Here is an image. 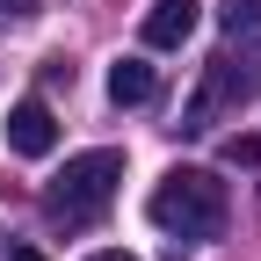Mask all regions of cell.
I'll list each match as a JSON object with an SVG mask.
<instances>
[{
  "mask_svg": "<svg viewBox=\"0 0 261 261\" xmlns=\"http://www.w3.org/2000/svg\"><path fill=\"white\" fill-rule=\"evenodd\" d=\"M87 261H130V254H116V247H109V254H87Z\"/></svg>",
  "mask_w": 261,
  "mask_h": 261,
  "instance_id": "cell-10",
  "label": "cell"
},
{
  "mask_svg": "<svg viewBox=\"0 0 261 261\" xmlns=\"http://www.w3.org/2000/svg\"><path fill=\"white\" fill-rule=\"evenodd\" d=\"M261 94V44H225L211 65H203V80H196V94H189V109H181V130H211V123H225L232 109H247Z\"/></svg>",
  "mask_w": 261,
  "mask_h": 261,
  "instance_id": "cell-2",
  "label": "cell"
},
{
  "mask_svg": "<svg viewBox=\"0 0 261 261\" xmlns=\"http://www.w3.org/2000/svg\"><path fill=\"white\" fill-rule=\"evenodd\" d=\"M29 15V0H0V22H22Z\"/></svg>",
  "mask_w": 261,
  "mask_h": 261,
  "instance_id": "cell-9",
  "label": "cell"
},
{
  "mask_svg": "<svg viewBox=\"0 0 261 261\" xmlns=\"http://www.w3.org/2000/svg\"><path fill=\"white\" fill-rule=\"evenodd\" d=\"M152 225L160 232H174V240H218L225 232V181L218 174H203V167H174L167 181L152 189Z\"/></svg>",
  "mask_w": 261,
  "mask_h": 261,
  "instance_id": "cell-1",
  "label": "cell"
},
{
  "mask_svg": "<svg viewBox=\"0 0 261 261\" xmlns=\"http://www.w3.org/2000/svg\"><path fill=\"white\" fill-rule=\"evenodd\" d=\"M15 261H37V254H29V247H22V254H15Z\"/></svg>",
  "mask_w": 261,
  "mask_h": 261,
  "instance_id": "cell-11",
  "label": "cell"
},
{
  "mask_svg": "<svg viewBox=\"0 0 261 261\" xmlns=\"http://www.w3.org/2000/svg\"><path fill=\"white\" fill-rule=\"evenodd\" d=\"M51 145H58V116H51L44 102H15V109H8V152L44 160Z\"/></svg>",
  "mask_w": 261,
  "mask_h": 261,
  "instance_id": "cell-4",
  "label": "cell"
},
{
  "mask_svg": "<svg viewBox=\"0 0 261 261\" xmlns=\"http://www.w3.org/2000/svg\"><path fill=\"white\" fill-rule=\"evenodd\" d=\"M189 29H196V0H152V15H145V44L152 51H181Z\"/></svg>",
  "mask_w": 261,
  "mask_h": 261,
  "instance_id": "cell-5",
  "label": "cell"
},
{
  "mask_svg": "<svg viewBox=\"0 0 261 261\" xmlns=\"http://www.w3.org/2000/svg\"><path fill=\"white\" fill-rule=\"evenodd\" d=\"M225 167H261V138H225Z\"/></svg>",
  "mask_w": 261,
  "mask_h": 261,
  "instance_id": "cell-8",
  "label": "cell"
},
{
  "mask_svg": "<svg viewBox=\"0 0 261 261\" xmlns=\"http://www.w3.org/2000/svg\"><path fill=\"white\" fill-rule=\"evenodd\" d=\"M116 181H123V152H80L65 160L44 189V211L58 225H94L109 203H116Z\"/></svg>",
  "mask_w": 261,
  "mask_h": 261,
  "instance_id": "cell-3",
  "label": "cell"
},
{
  "mask_svg": "<svg viewBox=\"0 0 261 261\" xmlns=\"http://www.w3.org/2000/svg\"><path fill=\"white\" fill-rule=\"evenodd\" d=\"M152 94H160V80H152L145 58H116L109 65V102L116 109H138V102H152Z\"/></svg>",
  "mask_w": 261,
  "mask_h": 261,
  "instance_id": "cell-6",
  "label": "cell"
},
{
  "mask_svg": "<svg viewBox=\"0 0 261 261\" xmlns=\"http://www.w3.org/2000/svg\"><path fill=\"white\" fill-rule=\"evenodd\" d=\"M218 22H225V37H240V29L254 37V29H261V0H225V8H218Z\"/></svg>",
  "mask_w": 261,
  "mask_h": 261,
  "instance_id": "cell-7",
  "label": "cell"
}]
</instances>
